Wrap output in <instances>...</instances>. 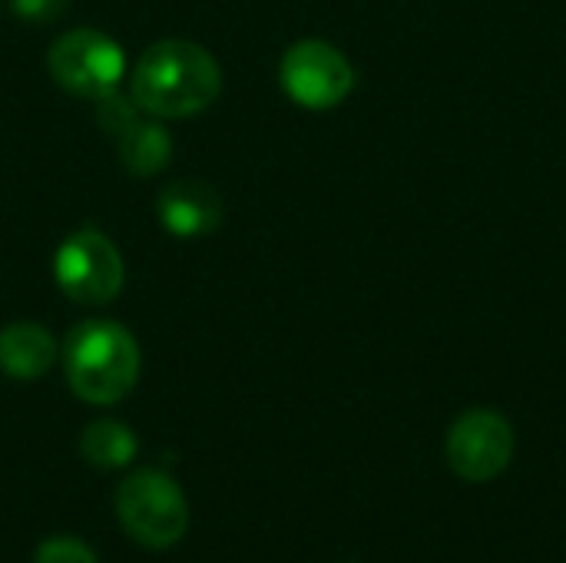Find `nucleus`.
<instances>
[{
	"instance_id": "9",
	"label": "nucleus",
	"mask_w": 566,
	"mask_h": 563,
	"mask_svg": "<svg viewBox=\"0 0 566 563\" xmlns=\"http://www.w3.org/2000/svg\"><path fill=\"white\" fill-rule=\"evenodd\" d=\"M56 362L53 335L36 322H10L0 329V372L17 382L43 378Z\"/></svg>"
},
{
	"instance_id": "1",
	"label": "nucleus",
	"mask_w": 566,
	"mask_h": 563,
	"mask_svg": "<svg viewBox=\"0 0 566 563\" xmlns=\"http://www.w3.org/2000/svg\"><path fill=\"white\" fill-rule=\"evenodd\" d=\"M222 70L216 56L192 40H159L133 66V100L159 119L196 116L216 103Z\"/></svg>"
},
{
	"instance_id": "3",
	"label": "nucleus",
	"mask_w": 566,
	"mask_h": 563,
	"mask_svg": "<svg viewBox=\"0 0 566 563\" xmlns=\"http://www.w3.org/2000/svg\"><path fill=\"white\" fill-rule=\"evenodd\" d=\"M116 518L139 548L169 551L189 528V504L166 471L143 468L116 488Z\"/></svg>"
},
{
	"instance_id": "13",
	"label": "nucleus",
	"mask_w": 566,
	"mask_h": 563,
	"mask_svg": "<svg viewBox=\"0 0 566 563\" xmlns=\"http://www.w3.org/2000/svg\"><path fill=\"white\" fill-rule=\"evenodd\" d=\"M33 563H99L96 554L90 551V544L76 541V538H46L36 554Z\"/></svg>"
},
{
	"instance_id": "14",
	"label": "nucleus",
	"mask_w": 566,
	"mask_h": 563,
	"mask_svg": "<svg viewBox=\"0 0 566 563\" xmlns=\"http://www.w3.org/2000/svg\"><path fill=\"white\" fill-rule=\"evenodd\" d=\"M70 0H10V10L27 23H53L66 13Z\"/></svg>"
},
{
	"instance_id": "5",
	"label": "nucleus",
	"mask_w": 566,
	"mask_h": 563,
	"mask_svg": "<svg viewBox=\"0 0 566 563\" xmlns=\"http://www.w3.org/2000/svg\"><path fill=\"white\" fill-rule=\"evenodd\" d=\"M53 279L70 302L106 305L123 289V259L103 232L80 229L60 242L53 256Z\"/></svg>"
},
{
	"instance_id": "7",
	"label": "nucleus",
	"mask_w": 566,
	"mask_h": 563,
	"mask_svg": "<svg viewBox=\"0 0 566 563\" xmlns=\"http://www.w3.org/2000/svg\"><path fill=\"white\" fill-rule=\"evenodd\" d=\"M444 451L458 478L484 484L507 471L514 458V428L494 408H471L451 425Z\"/></svg>"
},
{
	"instance_id": "12",
	"label": "nucleus",
	"mask_w": 566,
	"mask_h": 563,
	"mask_svg": "<svg viewBox=\"0 0 566 563\" xmlns=\"http://www.w3.org/2000/svg\"><path fill=\"white\" fill-rule=\"evenodd\" d=\"M143 110H139V103L133 100V96H126V93H109V96H103V100H96V123H99V129L106 133V136H119L136 116H139Z\"/></svg>"
},
{
	"instance_id": "4",
	"label": "nucleus",
	"mask_w": 566,
	"mask_h": 563,
	"mask_svg": "<svg viewBox=\"0 0 566 563\" xmlns=\"http://www.w3.org/2000/svg\"><path fill=\"white\" fill-rule=\"evenodd\" d=\"M46 66L60 90L83 100H103L119 90L126 76V53L109 33L80 27L53 40Z\"/></svg>"
},
{
	"instance_id": "10",
	"label": "nucleus",
	"mask_w": 566,
	"mask_h": 563,
	"mask_svg": "<svg viewBox=\"0 0 566 563\" xmlns=\"http://www.w3.org/2000/svg\"><path fill=\"white\" fill-rule=\"evenodd\" d=\"M116 149H119L123 166L133 176H156L172 159V136H169V129L163 123H156V116L139 113L116 136Z\"/></svg>"
},
{
	"instance_id": "2",
	"label": "nucleus",
	"mask_w": 566,
	"mask_h": 563,
	"mask_svg": "<svg viewBox=\"0 0 566 563\" xmlns=\"http://www.w3.org/2000/svg\"><path fill=\"white\" fill-rule=\"evenodd\" d=\"M63 372L76 398L90 405H116L136 388L139 345L133 332L113 319H86L63 342Z\"/></svg>"
},
{
	"instance_id": "8",
	"label": "nucleus",
	"mask_w": 566,
	"mask_h": 563,
	"mask_svg": "<svg viewBox=\"0 0 566 563\" xmlns=\"http://www.w3.org/2000/svg\"><path fill=\"white\" fill-rule=\"evenodd\" d=\"M159 222L179 239H199L222 226L226 206L219 192L202 179H176L156 196Z\"/></svg>"
},
{
	"instance_id": "6",
	"label": "nucleus",
	"mask_w": 566,
	"mask_h": 563,
	"mask_svg": "<svg viewBox=\"0 0 566 563\" xmlns=\"http://www.w3.org/2000/svg\"><path fill=\"white\" fill-rule=\"evenodd\" d=\"M282 90L305 110H332L355 90L348 56L325 40H298L285 50L279 66Z\"/></svg>"
},
{
	"instance_id": "11",
	"label": "nucleus",
	"mask_w": 566,
	"mask_h": 563,
	"mask_svg": "<svg viewBox=\"0 0 566 563\" xmlns=\"http://www.w3.org/2000/svg\"><path fill=\"white\" fill-rule=\"evenodd\" d=\"M136 448H139L136 435L123 421H113V418H99V421L86 425L80 435V455L96 471L126 468L136 458Z\"/></svg>"
}]
</instances>
